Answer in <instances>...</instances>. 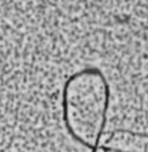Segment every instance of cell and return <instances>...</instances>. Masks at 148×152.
Segmentation results:
<instances>
[{
    "label": "cell",
    "instance_id": "6da1fadb",
    "mask_svg": "<svg viewBox=\"0 0 148 152\" xmlns=\"http://www.w3.org/2000/svg\"><path fill=\"white\" fill-rule=\"evenodd\" d=\"M98 149H101L102 151H104V152H126V151H123V150H119V149H112V148H108V146H104V145L98 146Z\"/></svg>",
    "mask_w": 148,
    "mask_h": 152
}]
</instances>
